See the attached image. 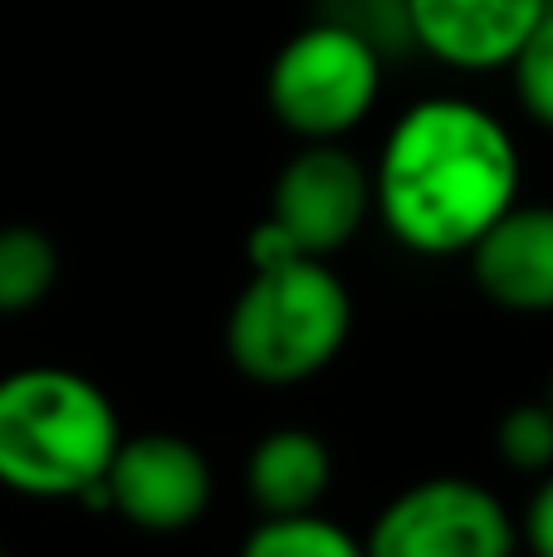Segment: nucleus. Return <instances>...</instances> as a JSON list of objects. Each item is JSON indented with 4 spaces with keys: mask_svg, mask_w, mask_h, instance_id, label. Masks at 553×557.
Returning <instances> with one entry per match:
<instances>
[{
    "mask_svg": "<svg viewBox=\"0 0 553 557\" xmlns=\"http://www.w3.org/2000/svg\"><path fill=\"white\" fill-rule=\"evenodd\" d=\"M515 201L519 147L476 98L411 103L372 162V215L411 255H466Z\"/></svg>",
    "mask_w": 553,
    "mask_h": 557,
    "instance_id": "1",
    "label": "nucleus"
},
{
    "mask_svg": "<svg viewBox=\"0 0 553 557\" xmlns=\"http://www.w3.org/2000/svg\"><path fill=\"white\" fill-rule=\"evenodd\" d=\"M123 425L88 376L20 367L0 376V484L25 499L98 494Z\"/></svg>",
    "mask_w": 553,
    "mask_h": 557,
    "instance_id": "2",
    "label": "nucleus"
},
{
    "mask_svg": "<svg viewBox=\"0 0 553 557\" xmlns=\"http://www.w3.org/2000/svg\"><path fill=\"white\" fill-rule=\"evenodd\" d=\"M353 333V298L329 260H284L250 270L225 313V357L260 386L319 376Z\"/></svg>",
    "mask_w": 553,
    "mask_h": 557,
    "instance_id": "3",
    "label": "nucleus"
},
{
    "mask_svg": "<svg viewBox=\"0 0 553 557\" xmlns=\"http://www.w3.org/2000/svg\"><path fill=\"white\" fill-rule=\"evenodd\" d=\"M382 94V49L343 20H314L280 45L265 74L274 123L299 143H343Z\"/></svg>",
    "mask_w": 553,
    "mask_h": 557,
    "instance_id": "4",
    "label": "nucleus"
},
{
    "mask_svg": "<svg viewBox=\"0 0 553 557\" xmlns=\"http://www.w3.org/2000/svg\"><path fill=\"white\" fill-rule=\"evenodd\" d=\"M368 557H515V519L476 480L437 474L402 490L372 519Z\"/></svg>",
    "mask_w": 553,
    "mask_h": 557,
    "instance_id": "5",
    "label": "nucleus"
},
{
    "mask_svg": "<svg viewBox=\"0 0 553 557\" xmlns=\"http://www.w3.org/2000/svg\"><path fill=\"white\" fill-rule=\"evenodd\" d=\"M372 215V166L343 143H304L270 186L265 225L304 260L339 255Z\"/></svg>",
    "mask_w": 553,
    "mask_h": 557,
    "instance_id": "6",
    "label": "nucleus"
},
{
    "mask_svg": "<svg viewBox=\"0 0 553 557\" xmlns=\"http://www.w3.org/2000/svg\"><path fill=\"white\" fill-rule=\"evenodd\" d=\"M211 460L186 435H123L94 499L143 533H186L211 509Z\"/></svg>",
    "mask_w": 553,
    "mask_h": 557,
    "instance_id": "7",
    "label": "nucleus"
},
{
    "mask_svg": "<svg viewBox=\"0 0 553 557\" xmlns=\"http://www.w3.org/2000/svg\"><path fill=\"white\" fill-rule=\"evenodd\" d=\"M549 0H402L407 39L460 74L509 69Z\"/></svg>",
    "mask_w": 553,
    "mask_h": 557,
    "instance_id": "8",
    "label": "nucleus"
},
{
    "mask_svg": "<svg viewBox=\"0 0 553 557\" xmlns=\"http://www.w3.org/2000/svg\"><path fill=\"white\" fill-rule=\"evenodd\" d=\"M466 255L490 304L509 313H553V206L515 201Z\"/></svg>",
    "mask_w": 553,
    "mask_h": 557,
    "instance_id": "9",
    "label": "nucleus"
},
{
    "mask_svg": "<svg viewBox=\"0 0 553 557\" xmlns=\"http://www.w3.org/2000/svg\"><path fill=\"white\" fill-rule=\"evenodd\" d=\"M245 484L265 519L314 513L333 484V455L323 435L304 431V425H280V431L260 435V445L250 450Z\"/></svg>",
    "mask_w": 553,
    "mask_h": 557,
    "instance_id": "10",
    "label": "nucleus"
},
{
    "mask_svg": "<svg viewBox=\"0 0 553 557\" xmlns=\"http://www.w3.org/2000/svg\"><path fill=\"white\" fill-rule=\"evenodd\" d=\"M59 284V250L39 225H0V313H29Z\"/></svg>",
    "mask_w": 553,
    "mask_h": 557,
    "instance_id": "11",
    "label": "nucleus"
},
{
    "mask_svg": "<svg viewBox=\"0 0 553 557\" xmlns=\"http://www.w3.org/2000/svg\"><path fill=\"white\" fill-rule=\"evenodd\" d=\"M241 557H368L348 529H339L323 513H284L260 519L250 539L241 543Z\"/></svg>",
    "mask_w": 553,
    "mask_h": 557,
    "instance_id": "12",
    "label": "nucleus"
},
{
    "mask_svg": "<svg viewBox=\"0 0 553 557\" xmlns=\"http://www.w3.org/2000/svg\"><path fill=\"white\" fill-rule=\"evenodd\" d=\"M509 78H515L519 108L553 133V0L544 5V15L534 20V29L525 35V45L515 49Z\"/></svg>",
    "mask_w": 553,
    "mask_h": 557,
    "instance_id": "13",
    "label": "nucleus"
},
{
    "mask_svg": "<svg viewBox=\"0 0 553 557\" xmlns=\"http://www.w3.org/2000/svg\"><path fill=\"white\" fill-rule=\"evenodd\" d=\"M495 450L509 470L549 474L553 470V411H549V401L509 406L495 425Z\"/></svg>",
    "mask_w": 553,
    "mask_h": 557,
    "instance_id": "14",
    "label": "nucleus"
},
{
    "mask_svg": "<svg viewBox=\"0 0 553 557\" xmlns=\"http://www.w3.org/2000/svg\"><path fill=\"white\" fill-rule=\"evenodd\" d=\"M525 539H529V553L534 557H553V474L539 484L525 509Z\"/></svg>",
    "mask_w": 553,
    "mask_h": 557,
    "instance_id": "15",
    "label": "nucleus"
},
{
    "mask_svg": "<svg viewBox=\"0 0 553 557\" xmlns=\"http://www.w3.org/2000/svg\"><path fill=\"white\" fill-rule=\"evenodd\" d=\"M544 401H549V411H553V382H549V392H544Z\"/></svg>",
    "mask_w": 553,
    "mask_h": 557,
    "instance_id": "16",
    "label": "nucleus"
},
{
    "mask_svg": "<svg viewBox=\"0 0 553 557\" xmlns=\"http://www.w3.org/2000/svg\"><path fill=\"white\" fill-rule=\"evenodd\" d=\"M0 557H15V553H0Z\"/></svg>",
    "mask_w": 553,
    "mask_h": 557,
    "instance_id": "17",
    "label": "nucleus"
}]
</instances>
